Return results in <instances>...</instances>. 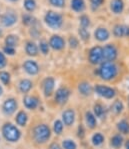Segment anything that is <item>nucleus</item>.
Masks as SVG:
<instances>
[{
	"mask_svg": "<svg viewBox=\"0 0 129 149\" xmlns=\"http://www.w3.org/2000/svg\"><path fill=\"white\" fill-rule=\"evenodd\" d=\"M118 73V68L113 62H108L105 61L101 64L100 68L98 69V74L103 80H112L115 78Z\"/></svg>",
	"mask_w": 129,
	"mask_h": 149,
	"instance_id": "nucleus-1",
	"label": "nucleus"
},
{
	"mask_svg": "<svg viewBox=\"0 0 129 149\" xmlns=\"http://www.w3.org/2000/svg\"><path fill=\"white\" fill-rule=\"evenodd\" d=\"M51 136V130L46 124H38L33 129V138L37 143L43 144L49 140Z\"/></svg>",
	"mask_w": 129,
	"mask_h": 149,
	"instance_id": "nucleus-2",
	"label": "nucleus"
},
{
	"mask_svg": "<svg viewBox=\"0 0 129 149\" xmlns=\"http://www.w3.org/2000/svg\"><path fill=\"white\" fill-rule=\"evenodd\" d=\"M2 135L9 142H17L21 137V132L15 125L7 122L2 126Z\"/></svg>",
	"mask_w": 129,
	"mask_h": 149,
	"instance_id": "nucleus-3",
	"label": "nucleus"
},
{
	"mask_svg": "<svg viewBox=\"0 0 129 149\" xmlns=\"http://www.w3.org/2000/svg\"><path fill=\"white\" fill-rule=\"evenodd\" d=\"M44 21L48 27H50L53 30H57L63 24V17L61 14L55 11H47L44 17Z\"/></svg>",
	"mask_w": 129,
	"mask_h": 149,
	"instance_id": "nucleus-4",
	"label": "nucleus"
},
{
	"mask_svg": "<svg viewBox=\"0 0 129 149\" xmlns=\"http://www.w3.org/2000/svg\"><path fill=\"white\" fill-rule=\"evenodd\" d=\"M102 52H103V60L108 61V62H113L115 59L117 58V55H118L116 47L113 44L105 45L104 48H102Z\"/></svg>",
	"mask_w": 129,
	"mask_h": 149,
	"instance_id": "nucleus-5",
	"label": "nucleus"
},
{
	"mask_svg": "<svg viewBox=\"0 0 129 149\" xmlns=\"http://www.w3.org/2000/svg\"><path fill=\"white\" fill-rule=\"evenodd\" d=\"M95 91L98 95H100L103 98H106V99H112L116 95V91L112 87L101 85V84H97L95 86Z\"/></svg>",
	"mask_w": 129,
	"mask_h": 149,
	"instance_id": "nucleus-6",
	"label": "nucleus"
},
{
	"mask_svg": "<svg viewBox=\"0 0 129 149\" xmlns=\"http://www.w3.org/2000/svg\"><path fill=\"white\" fill-rule=\"evenodd\" d=\"M89 61L91 64H99L101 61L103 60V52H102V47L100 46H94L91 48L89 51Z\"/></svg>",
	"mask_w": 129,
	"mask_h": 149,
	"instance_id": "nucleus-7",
	"label": "nucleus"
},
{
	"mask_svg": "<svg viewBox=\"0 0 129 149\" xmlns=\"http://www.w3.org/2000/svg\"><path fill=\"white\" fill-rule=\"evenodd\" d=\"M18 107V103L14 98H8L2 104V111L5 115L10 116L16 111Z\"/></svg>",
	"mask_w": 129,
	"mask_h": 149,
	"instance_id": "nucleus-8",
	"label": "nucleus"
},
{
	"mask_svg": "<svg viewBox=\"0 0 129 149\" xmlns=\"http://www.w3.org/2000/svg\"><path fill=\"white\" fill-rule=\"evenodd\" d=\"M69 95H70V91L68 90L66 87H60L56 90L54 95V100L58 104H64L67 102Z\"/></svg>",
	"mask_w": 129,
	"mask_h": 149,
	"instance_id": "nucleus-9",
	"label": "nucleus"
},
{
	"mask_svg": "<svg viewBox=\"0 0 129 149\" xmlns=\"http://www.w3.org/2000/svg\"><path fill=\"white\" fill-rule=\"evenodd\" d=\"M55 86V80L53 77H46L42 83L43 93H44L45 97H49L53 94Z\"/></svg>",
	"mask_w": 129,
	"mask_h": 149,
	"instance_id": "nucleus-10",
	"label": "nucleus"
},
{
	"mask_svg": "<svg viewBox=\"0 0 129 149\" xmlns=\"http://www.w3.org/2000/svg\"><path fill=\"white\" fill-rule=\"evenodd\" d=\"M1 24L5 27L13 26L17 22V15L13 12H6L0 17Z\"/></svg>",
	"mask_w": 129,
	"mask_h": 149,
	"instance_id": "nucleus-11",
	"label": "nucleus"
},
{
	"mask_svg": "<svg viewBox=\"0 0 129 149\" xmlns=\"http://www.w3.org/2000/svg\"><path fill=\"white\" fill-rule=\"evenodd\" d=\"M49 47H51L54 50H61L64 48L65 45V41L63 38L59 35H52L49 40Z\"/></svg>",
	"mask_w": 129,
	"mask_h": 149,
	"instance_id": "nucleus-12",
	"label": "nucleus"
},
{
	"mask_svg": "<svg viewBox=\"0 0 129 149\" xmlns=\"http://www.w3.org/2000/svg\"><path fill=\"white\" fill-rule=\"evenodd\" d=\"M23 68L29 75H36L39 72V66L34 60H26L23 63Z\"/></svg>",
	"mask_w": 129,
	"mask_h": 149,
	"instance_id": "nucleus-13",
	"label": "nucleus"
},
{
	"mask_svg": "<svg viewBox=\"0 0 129 149\" xmlns=\"http://www.w3.org/2000/svg\"><path fill=\"white\" fill-rule=\"evenodd\" d=\"M62 120L66 126H71L75 121V112L73 109H66L62 113Z\"/></svg>",
	"mask_w": 129,
	"mask_h": 149,
	"instance_id": "nucleus-14",
	"label": "nucleus"
},
{
	"mask_svg": "<svg viewBox=\"0 0 129 149\" xmlns=\"http://www.w3.org/2000/svg\"><path fill=\"white\" fill-rule=\"evenodd\" d=\"M23 104L26 107L27 109L34 110L37 108L38 104H39V100L35 96H25L23 98Z\"/></svg>",
	"mask_w": 129,
	"mask_h": 149,
	"instance_id": "nucleus-15",
	"label": "nucleus"
},
{
	"mask_svg": "<svg viewBox=\"0 0 129 149\" xmlns=\"http://www.w3.org/2000/svg\"><path fill=\"white\" fill-rule=\"evenodd\" d=\"M94 36H95V39H97L100 42H104L107 39H109L110 33L104 27H99L94 32Z\"/></svg>",
	"mask_w": 129,
	"mask_h": 149,
	"instance_id": "nucleus-16",
	"label": "nucleus"
},
{
	"mask_svg": "<svg viewBox=\"0 0 129 149\" xmlns=\"http://www.w3.org/2000/svg\"><path fill=\"white\" fill-rule=\"evenodd\" d=\"M110 9L114 14H120L124 9L123 0H111L110 2Z\"/></svg>",
	"mask_w": 129,
	"mask_h": 149,
	"instance_id": "nucleus-17",
	"label": "nucleus"
},
{
	"mask_svg": "<svg viewBox=\"0 0 129 149\" xmlns=\"http://www.w3.org/2000/svg\"><path fill=\"white\" fill-rule=\"evenodd\" d=\"M18 87H19L20 92L27 93V92H29L32 87H33V83H32V81L29 79H21L19 84H18Z\"/></svg>",
	"mask_w": 129,
	"mask_h": 149,
	"instance_id": "nucleus-18",
	"label": "nucleus"
},
{
	"mask_svg": "<svg viewBox=\"0 0 129 149\" xmlns=\"http://www.w3.org/2000/svg\"><path fill=\"white\" fill-rule=\"evenodd\" d=\"M25 51L29 56H36L38 54V47L32 41H28L25 45Z\"/></svg>",
	"mask_w": 129,
	"mask_h": 149,
	"instance_id": "nucleus-19",
	"label": "nucleus"
},
{
	"mask_svg": "<svg viewBox=\"0 0 129 149\" xmlns=\"http://www.w3.org/2000/svg\"><path fill=\"white\" fill-rule=\"evenodd\" d=\"M78 91L84 96H88L92 93V86L88 82H81L78 85Z\"/></svg>",
	"mask_w": 129,
	"mask_h": 149,
	"instance_id": "nucleus-20",
	"label": "nucleus"
},
{
	"mask_svg": "<svg viewBox=\"0 0 129 149\" xmlns=\"http://www.w3.org/2000/svg\"><path fill=\"white\" fill-rule=\"evenodd\" d=\"M27 120H28V116H27L26 112L23 111V110H20V111L16 114L15 121H16V123H17V125L25 126L27 123Z\"/></svg>",
	"mask_w": 129,
	"mask_h": 149,
	"instance_id": "nucleus-21",
	"label": "nucleus"
},
{
	"mask_svg": "<svg viewBox=\"0 0 129 149\" xmlns=\"http://www.w3.org/2000/svg\"><path fill=\"white\" fill-rule=\"evenodd\" d=\"M71 8L75 12H82L85 9L84 0H71Z\"/></svg>",
	"mask_w": 129,
	"mask_h": 149,
	"instance_id": "nucleus-22",
	"label": "nucleus"
},
{
	"mask_svg": "<svg viewBox=\"0 0 129 149\" xmlns=\"http://www.w3.org/2000/svg\"><path fill=\"white\" fill-rule=\"evenodd\" d=\"M117 129L122 134H129V122L125 119H122L117 123Z\"/></svg>",
	"mask_w": 129,
	"mask_h": 149,
	"instance_id": "nucleus-23",
	"label": "nucleus"
},
{
	"mask_svg": "<svg viewBox=\"0 0 129 149\" xmlns=\"http://www.w3.org/2000/svg\"><path fill=\"white\" fill-rule=\"evenodd\" d=\"M18 42H19V39H18V36L13 35V34H10V35H7L5 38V45L6 46H10V47H14L17 46Z\"/></svg>",
	"mask_w": 129,
	"mask_h": 149,
	"instance_id": "nucleus-24",
	"label": "nucleus"
},
{
	"mask_svg": "<svg viewBox=\"0 0 129 149\" xmlns=\"http://www.w3.org/2000/svg\"><path fill=\"white\" fill-rule=\"evenodd\" d=\"M85 121H86V124L89 128H94L96 126L95 115H93L91 112L87 111L86 113H85Z\"/></svg>",
	"mask_w": 129,
	"mask_h": 149,
	"instance_id": "nucleus-25",
	"label": "nucleus"
},
{
	"mask_svg": "<svg viewBox=\"0 0 129 149\" xmlns=\"http://www.w3.org/2000/svg\"><path fill=\"white\" fill-rule=\"evenodd\" d=\"M122 143H123V137H122L120 134L114 135V136L111 138V145L113 146L114 148L121 147Z\"/></svg>",
	"mask_w": 129,
	"mask_h": 149,
	"instance_id": "nucleus-26",
	"label": "nucleus"
},
{
	"mask_svg": "<svg viewBox=\"0 0 129 149\" xmlns=\"http://www.w3.org/2000/svg\"><path fill=\"white\" fill-rule=\"evenodd\" d=\"M111 109H112V111H113L115 114L121 113V112L123 111V109H124L123 103H122L121 100H115L114 103L112 104V106H111Z\"/></svg>",
	"mask_w": 129,
	"mask_h": 149,
	"instance_id": "nucleus-27",
	"label": "nucleus"
},
{
	"mask_svg": "<svg viewBox=\"0 0 129 149\" xmlns=\"http://www.w3.org/2000/svg\"><path fill=\"white\" fill-rule=\"evenodd\" d=\"M113 35L117 38L124 37L125 36L124 35V25H120V24L115 25L113 28Z\"/></svg>",
	"mask_w": 129,
	"mask_h": 149,
	"instance_id": "nucleus-28",
	"label": "nucleus"
},
{
	"mask_svg": "<svg viewBox=\"0 0 129 149\" xmlns=\"http://www.w3.org/2000/svg\"><path fill=\"white\" fill-rule=\"evenodd\" d=\"M22 23L26 26H33V24L35 23V18L30 14H24L22 16Z\"/></svg>",
	"mask_w": 129,
	"mask_h": 149,
	"instance_id": "nucleus-29",
	"label": "nucleus"
},
{
	"mask_svg": "<svg viewBox=\"0 0 129 149\" xmlns=\"http://www.w3.org/2000/svg\"><path fill=\"white\" fill-rule=\"evenodd\" d=\"M24 8L28 12H33L36 8V1L35 0H24Z\"/></svg>",
	"mask_w": 129,
	"mask_h": 149,
	"instance_id": "nucleus-30",
	"label": "nucleus"
},
{
	"mask_svg": "<svg viewBox=\"0 0 129 149\" xmlns=\"http://www.w3.org/2000/svg\"><path fill=\"white\" fill-rule=\"evenodd\" d=\"M104 141V136L101 133H95L92 136V143L95 146H99L103 143Z\"/></svg>",
	"mask_w": 129,
	"mask_h": 149,
	"instance_id": "nucleus-31",
	"label": "nucleus"
},
{
	"mask_svg": "<svg viewBox=\"0 0 129 149\" xmlns=\"http://www.w3.org/2000/svg\"><path fill=\"white\" fill-rule=\"evenodd\" d=\"M10 74L7 71H0V80H1V82L4 85H8L10 83Z\"/></svg>",
	"mask_w": 129,
	"mask_h": 149,
	"instance_id": "nucleus-32",
	"label": "nucleus"
},
{
	"mask_svg": "<svg viewBox=\"0 0 129 149\" xmlns=\"http://www.w3.org/2000/svg\"><path fill=\"white\" fill-rule=\"evenodd\" d=\"M53 130L57 135H60L63 131V122L60 120H55L53 124Z\"/></svg>",
	"mask_w": 129,
	"mask_h": 149,
	"instance_id": "nucleus-33",
	"label": "nucleus"
},
{
	"mask_svg": "<svg viewBox=\"0 0 129 149\" xmlns=\"http://www.w3.org/2000/svg\"><path fill=\"white\" fill-rule=\"evenodd\" d=\"M94 109V113H95V116H97V117H102L103 114H104L105 110H104V107L102 106L101 104H99V103H96L95 105H94L93 107Z\"/></svg>",
	"mask_w": 129,
	"mask_h": 149,
	"instance_id": "nucleus-34",
	"label": "nucleus"
},
{
	"mask_svg": "<svg viewBox=\"0 0 129 149\" xmlns=\"http://www.w3.org/2000/svg\"><path fill=\"white\" fill-rule=\"evenodd\" d=\"M78 33H79V36L83 41H87L89 40V37H90V33L87 30L86 28H83V27H80L79 30H78Z\"/></svg>",
	"mask_w": 129,
	"mask_h": 149,
	"instance_id": "nucleus-35",
	"label": "nucleus"
},
{
	"mask_svg": "<svg viewBox=\"0 0 129 149\" xmlns=\"http://www.w3.org/2000/svg\"><path fill=\"white\" fill-rule=\"evenodd\" d=\"M62 146H63L64 149H76L77 148L75 142L73 140H70V139L63 140V142H62Z\"/></svg>",
	"mask_w": 129,
	"mask_h": 149,
	"instance_id": "nucleus-36",
	"label": "nucleus"
},
{
	"mask_svg": "<svg viewBox=\"0 0 129 149\" xmlns=\"http://www.w3.org/2000/svg\"><path fill=\"white\" fill-rule=\"evenodd\" d=\"M79 21H80V25H81V27H83V28H87V27L90 26V18H89L87 15L80 16Z\"/></svg>",
	"mask_w": 129,
	"mask_h": 149,
	"instance_id": "nucleus-37",
	"label": "nucleus"
},
{
	"mask_svg": "<svg viewBox=\"0 0 129 149\" xmlns=\"http://www.w3.org/2000/svg\"><path fill=\"white\" fill-rule=\"evenodd\" d=\"M39 49H40V51L43 54L46 55L49 52V44L46 41H41L40 44H39Z\"/></svg>",
	"mask_w": 129,
	"mask_h": 149,
	"instance_id": "nucleus-38",
	"label": "nucleus"
},
{
	"mask_svg": "<svg viewBox=\"0 0 129 149\" xmlns=\"http://www.w3.org/2000/svg\"><path fill=\"white\" fill-rule=\"evenodd\" d=\"M49 3L54 7L62 8L65 5V0H49Z\"/></svg>",
	"mask_w": 129,
	"mask_h": 149,
	"instance_id": "nucleus-39",
	"label": "nucleus"
},
{
	"mask_svg": "<svg viewBox=\"0 0 129 149\" xmlns=\"http://www.w3.org/2000/svg\"><path fill=\"white\" fill-rule=\"evenodd\" d=\"M69 46L70 48H72V49H74L78 46V39L74 36H71L70 38H69Z\"/></svg>",
	"mask_w": 129,
	"mask_h": 149,
	"instance_id": "nucleus-40",
	"label": "nucleus"
},
{
	"mask_svg": "<svg viewBox=\"0 0 129 149\" xmlns=\"http://www.w3.org/2000/svg\"><path fill=\"white\" fill-rule=\"evenodd\" d=\"M3 51L5 54L10 55V56H13L15 54V48L14 47H10V46H5L3 48Z\"/></svg>",
	"mask_w": 129,
	"mask_h": 149,
	"instance_id": "nucleus-41",
	"label": "nucleus"
},
{
	"mask_svg": "<svg viewBox=\"0 0 129 149\" xmlns=\"http://www.w3.org/2000/svg\"><path fill=\"white\" fill-rule=\"evenodd\" d=\"M6 64H7V61H6L5 55L0 51V69H3L6 66Z\"/></svg>",
	"mask_w": 129,
	"mask_h": 149,
	"instance_id": "nucleus-42",
	"label": "nucleus"
},
{
	"mask_svg": "<svg viewBox=\"0 0 129 149\" xmlns=\"http://www.w3.org/2000/svg\"><path fill=\"white\" fill-rule=\"evenodd\" d=\"M90 2H91V5L93 6V7L98 8L99 6L102 5V3L104 2V0H90Z\"/></svg>",
	"mask_w": 129,
	"mask_h": 149,
	"instance_id": "nucleus-43",
	"label": "nucleus"
},
{
	"mask_svg": "<svg viewBox=\"0 0 129 149\" xmlns=\"http://www.w3.org/2000/svg\"><path fill=\"white\" fill-rule=\"evenodd\" d=\"M84 128L82 125H80L79 127H78V137H80V138H83L84 137Z\"/></svg>",
	"mask_w": 129,
	"mask_h": 149,
	"instance_id": "nucleus-44",
	"label": "nucleus"
},
{
	"mask_svg": "<svg viewBox=\"0 0 129 149\" xmlns=\"http://www.w3.org/2000/svg\"><path fill=\"white\" fill-rule=\"evenodd\" d=\"M49 149H61V147H60V145H59L58 143L54 142V143H52L51 145L49 146Z\"/></svg>",
	"mask_w": 129,
	"mask_h": 149,
	"instance_id": "nucleus-45",
	"label": "nucleus"
},
{
	"mask_svg": "<svg viewBox=\"0 0 129 149\" xmlns=\"http://www.w3.org/2000/svg\"><path fill=\"white\" fill-rule=\"evenodd\" d=\"M124 35L129 36V25H124Z\"/></svg>",
	"mask_w": 129,
	"mask_h": 149,
	"instance_id": "nucleus-46",
	"label": "nucleus"
},
{
	"mask_svg": "<svg viewBox=\"0 0 129 149\" xmlns=\"http://www.w3.org/2000/svg\"><path fill=\"white\" fill-rule=\"evenodd\" d=\"M125 149H129V140L125 142Z\"/></svg>",
	"mask_w": 129,
	"mask_h": 149,
	"instance_id": "nucleus-47",
	"label": "nucleus"
},
{
	"mask_svg": "<svg viewBox=\"0 0 129 149\" xmlns=\"http://www.w3.org/2000/svg\"><path fill=\"white\" fill-rule=\"evenodd\" d=\"M3 94V88H2V86L0 85V96Z\"/></svg>",
	"mask_w": 129,
	"mask_h": 149,
	"instance_id": "nucleus-48",
	"label": "nucleus"
},
{
	"mask_svg": "<svg viewBox=\"0 0 129 149\" xmlns=\"http://www.w3.org/2000/svg\"><path fill=\"white\" fill-rule=\"evenodd\" d=\"M2 35H3V31H2L1 27H0V37H2Z\"/></svg>",
	"mask_w": 129,
	"mask_h": 149,
	"instance_id": "nucleus-49",
	"label": "nucleus"
},
{
	"mask_svg": "<svg viewBox=\"0 0 129 149\" xmlns=\"http://www.w3.org/2000/svg\"><path fill=\"white\" fill-rule=\"evenodd\" d=\"M11 1H16V0H11Z\"/></svg>",
	"mask_w": 129,
	"mask_h": 149,
	"instance_id": "nucleus-50",
	"label": "nucleus"
}]
</instances>
